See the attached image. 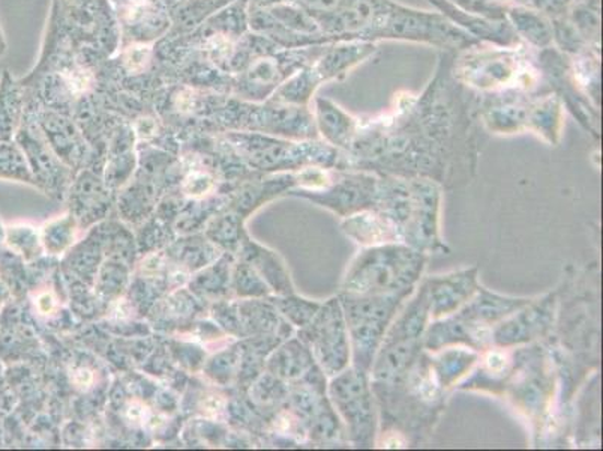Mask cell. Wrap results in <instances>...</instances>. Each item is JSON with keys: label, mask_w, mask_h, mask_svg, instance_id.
Here are the masks:
<instances>
[{"label": "cell", "mask_w": 603, "mask_h": 451, "mask_svg": "<svg viewBox=\"0 0 603 451\" xmlns=\"http://www.w3.org/2000/svg\"><path fill=\"white\" fill-rule=\"evenodd\" d=\"M425 263V253L405 243L369 247L350 266L341 294L386 295L414 291Z\"/></svg>", "instance_id": "cell-1"}, {"label": "cell", "mask_w": 603, "mask_h": 451, "mask_svg": "<svg viewBox=\"0 0 603 451\" xmlns=\"http://www.w3.org/2000/svg\"><path fill=\"white\" fill-rule=\"evenodd\" d=\"M414 291L386 295L341 294L342 312L348 324L353 368L371 371L390 324Z\"/></svg>", "instance_id": "cell-2"}, {"label": "cell", "mask_w": 603, "mask_h": 451, "mask_svg": "<svg viewBox=\"0 0 603 451\" xmlns=\"http://www.w3.org/2000/svg\"><path fill=\"white\" fill-rule=\"evenodd\" d=\"M329 392L337 413L345 422L350 441L356 447L373 446L377 414L368 372L348 368L333 377Z\"/></svg>", "instance_id": "cell-3"}, {"label": "cell", "mask_w": 603, "mask_h": 451, "mask_svg": "<svg viewBox=\"0 0 603 451\" xmlns=\"http://www.w3.org/2000/svg\"><path fill=\"white\" fill-rule=\"evenodd\" d=\"M377 38L418 41L442 48H468L479 43L442 14L410 10L397 3L377 32Z\"/></svg>", "instance_id": "cell-4"}, {"label": "cell", "mask_w": 603, "mask_h": 451, "mask_svg": "<svg viewBox=\"0 0 603 451\" xmlns=\"http://www.w3.org/2000/svg\"><path fill=\"white\" fill-rule=\"evenodd\" d=\"M312 340L317 357L325 372L330 376L345 371L352 359L348 324L342 312L340 298L329 300L321 307L312 325Z\"/></svg>", "instance_id": "cell-5"}, {"label": "cell", "mask_w": 603, "mask_h": 451, "mask_svg": "<svg viewBox=\"0 0 603 451\" xmlns=\"http://www.w3.org/2000/svg\"><path fill=\"white\" fill-rule=\"evenodd\" d=\"M411 210L405 230V244L425 253L442 247L439 239L440 191L434 182L418 180L410 182Z\"/></svg>", "instance_id": "cell-6"}, {"label": "cell", "mask_w": 603, "mask_h": 451, "mask_svg": "<svg viewBox=\"0 0 603 451\" xmlns=\"http://www.w3.org/2000/svg\"><path fill=\"white\" fill-rule=\"evenodd\" d=\"M554 298L532 301L527 306L508 316L491 328V343L509 348L527 343L544 335L553 323Z\"/></svg>", "instance_id": "cell-7"}, {"label": "cell", "mask_w": 603, "mask_h": 451, "mask_svg": "<svg viewBox=\"0 0 603 451\" xmlns=\"http://www.w3.org/2000/svg\"><path fill=\"white\" fill-rule=\"evenodd\" d=\"M428 298H430L431 318L442 319L454 315L467 304L480 286L478 268L451 272L426 280Z\"/></svg>", "instance_id": "cell-8"}, {"label": "cell", "mask_w": 603, "mask_h": 451, "mask_svg": "<svg viewBox=\"0 0 603 451\" xmlns=\"http://www.w3.org/2000/svg\"><path fill=\"white\" fill-rule=\"evenodd\" d=\"M378 180L373 174H341L335 184L326 191L323 203L341 217L374 210L377 205Z\"/></svg>", "instance_id": "cell-9"}, {"label": "cell", "mask_w": 603, "mask_h": 451, "mask_svg": "<svg viewBox=\"0 0 603 451\" xmlns=\"http://www.w3.org/2000/svg\"><path fill=\"white\" fill-rule=\"evenodd\" d=\"M519 71V56L512 52H492L464 60L459 75L471 87L494 89L511 83Z\"/></svg>", "instance_id": "cell-10"}, {"label": "cell", "mask_w": 603, "mask_h": 451, "mask_svg": "<svg viewBox=\"0 0 603 451\" xmlns=\"http://www.w3.org/2000/svg\"><path fill=\"white\" fill-rule=\"evenodd\" d=\"M442 11V15L452 23L458 24L459 30L467 32L473 38L490 41L501 47H515L520 43V36L515 34L508 20H491L479 18L459 10L450 0H430Z\"/></svg>", "instance_id": "cell-11"}, {"label": "cell", "mask_w": 603, "mask_h": 451, "mask_svg": "<svg viewBox=\"0 0 603 451\" xmlns=\"http://www.w3.org/2000/svg\"><path fill=\"white\" fill-rule=\"evenodd\" d=\"M422 345L428 351L452 347V345H467L471 349L487 348L491 343V328L478 327L454 315L431 324L423 332Z\"/></svg>", "instance_id": "cell-12"}, {"label": "cell", "mask_w": 603, "mask_h": 451, "mask_svg": "<svg viewBox=\"0 0 603 451\" xmlns=\"http://www.w3.org/2000/svg\"><path fill=\"white\" fill-rule=\"evenodd\" d=\"M532 301L492 294V292L479 286L473 298L464 304L455 315L467 320V323L478 325V327L492 328L501 320L507 319L508 316L519 312L520 308L527 306Z\"/></svg>", "instance_id": "cell-13"}, {"label": "cell", "mask_w": 603, "mask_h": 451, "mask_svg": "<svg viewBox=\"0 0 603 451\" xmlns=\"http://www.w3.org/2000/svg\"><path fill=\"white\" fill-rule=\"evenodd\" d=\"M374 52H376V44L373 41H337L335 46L325 50V55L312 68L320 81L338 79L348 75L357 64L368 59Z\"/></svg>", "instance_id": "cell-14"}, {"label": "cell", "mask_w": 603, "mask_h": 451, "mask_svg": "<svg viewBox=\"0 0 603 451\" xmlns=\"http://www.w3.org/2000/svg\"><path fill=\"white\" fill-rule=\"evenodd\" d=\"M342 229L362 246L373 247L387 243H402L398 227L377 210H366L350 215L342 225Z\"/></svg>", "instance_id": "cell-15"}, {"label": "cell", "mask_w": 603, "mask_h": 451, "mask_svg": "<svg viewBox=\"0 0 603 451\" xmlns=\"http://www.w3.org/2000/svg\"><path fill=\"white\" fill-rule=\"evenodd\" d=\"M508 22L519 36L537 48H548L554 41L553 24L532 8L516 7L507 12Z\"/></svg>", "instance_id": "cell-16"}, {"label": "cell", "mask_w": 603, "mask_h": 451, "mask_svg": "<svg viewBox=\"0 0 603 451\" xmlns=\"http://www.w3.org/2000/svg\"><path fill=\"white\" fill-rule=\"evenodd\" d=\"M317 120L321 133L337 148H349L354 136V120L348 113L326 99H317Z\"/></svg>", "instance_id": "cell-17"}, {"label": "cell", "mask_w": 603, "mask_h": 451, "mask_svg": "<svg viewBox=\"0 0 603 451\" xmlns=\"http://www.w3.org/2000/svg\"><path fill=\"white\" fill-rule=\"evenodd\" d=\"M437 359H431V371L435 373L437 382L442 387H451L459 377L470 371L473 364L478 361V352L468 348H444Z\"/></svg>", "instance_id": "cell-18"}, {"label": "cell", "mask_w": 603, "mask_h": 451, "mask_svg": "<svg viewBox=\"0 0 603 451\" xmlns=\"http://www.w3.org/2000/svg\"><path fill=\"white\" fill-rule=\"evenodd\" d=\"M487 122L497 132H513V129H520L521 125L527 124L528 111L523 105H499L488 113Z\"/></svg>", "instance_id": "cell-19"}, {"label": "cell", "mask_w": 603, "mask_h": 451, "mask_svg": "<svg viewBox=\"0 0 603 451\" xmlns=\"http://www.w3.org/2000/svg\"><path fill=\"white\" fill-rule=\"evenodd\" d=\"M570 22L580 32L585 43L589 41H599L601 34V18H599V7L590 3H578L573 10H570Z\"/></svg>", "instance_id": "cell-20"}, {"label": "cell", "mask_w": 603, "mask_h": 451, "mask_svg": "<svg viewBox=\"0 0 603 451\" xmlns=\"http://www.w3.org/2000/svg\"><path fill=\"white\" fill-rule=\"evenodd\" d=\"M560 122V104L557 99L545 100L544 103L536 105L535 109L528 111V122L533 127L539 129L549 140H554L556 136L557 125Z\"/></svg>", "instance_id": "cell-21"}, {"label": "cell", "mask_w": 603, "mask_h": 451, "mask_svg": "<svg viewBox=\"0 0 603 451\" xmlns=\"http://www.w3.org/2000/svg\"><path fill=\"white\" fill-rule=\"evenodd\" d=\"M320 83L319 76L316 75L314 68H307L285 84L283 95H285V100L293 101V103H305Z\"/></svg>", "instance_id": "cell-22"}, {"label": "cell", "mask_w": 603, "mask_h": 451, "mask_svg": "<svg viewBox=\"0 0 603 451\" xmlns=\"http://www.w3.org/2000/svg\"><path fill=\"white\" fill-rule=\"evenodd\" d=\"M553 34L554 40L566 52L578 53L587 44L577 27L570 22L569 15L568 18L553 20Z\"/></svg>", "instance_id": "cell-23"}, {"label": "cell", "mask_w": 603, "mask_h": 451, "mask_svg": "<svg viewBox=\"0 0 603 451\" xmlns=\"http://www.w3.org/2000/svg\"><path fill=\"white\" fill-rule=\"evenodd\" d=\"M524 2L544 18L557 20L568 18L572 0H524Z\"/></svg>", "instance_id": "cell-24"}, {"label": "cell", "mask_w": 603, "mask_h": 451, "mask_svg": "<svg viewBox=\"0 0 603 451\" xmlns=\"http://www.w3.org/2000/svg\"><path fill=\"white\" fill-rule=\"evenodd\" d=\"M304 11L312 15L314 20L323 18V15L333 14L344 5L348 0H297Z\"/></svg>", "instance_id": "cell-25"}, {"label": "cell", "mask_w": 603, "mask_h": 451, "mask_svg": "<svg viewBox=\"0 0 603 451\" xmlns=\"http://www.w3.org/2000/svg\"><path fill=\"white\" fill-rule=\"evenodd\" d=\"M75 380L79 385H89L92 382V375L91 373H89V371H84V369H80V371H77L75 375Z\"/></svg>", "instance_id": "cell-26"}]
</instances>
